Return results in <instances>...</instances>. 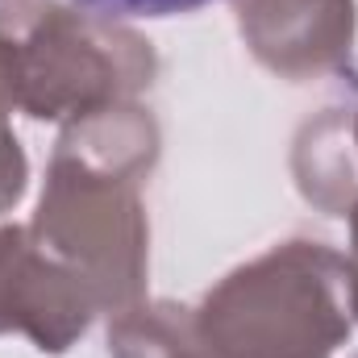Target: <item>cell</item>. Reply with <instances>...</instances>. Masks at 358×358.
Instances as JSON below:
<instances>
[{
	"instance_id": "12",
	"label": "cell",
	"mask_w": 358,
	"mask_h": 358,
	"mask_svg": "<svg viewBox=\"0 0 358 358\" xmlns=\"http://www.w3.org/2000/svg\"><path fill=\"white\" fill-rule=\"evenodd\" d=\"M350 358H358V355H350Z\"/></svg>"
},
{
	"instance_id": "8",
	"label": "cell",
	"mask_w": 358,
	"mask_h": 358,
	"mask_svg": "<svg viewBox=\"0 0 358 358\" xmlns=\"http://www.w3.org/2000/svg\"><path fill=\"white\" fill-rule=\"evenodd\" d=\"M13 113H17V100H13V80H8V67H4V55H0V217L13 213L29 187V159L13 134Z\"/></svg>"
},
{
	"instance_id": "5",
	"label": "cell",
	"mask_w": 358,
	"mask_h": 358,
	"mask_svg": "<svg viewBox=\"0 0 358 358\" xmlns=\"http://www.w3.org/2000/svg\"><path fill=\"white\" fill-rule=\"evenodd\" d=\"M234 21L255 63L287 84L350 71L358 38L355 0H234Z\"/></svg>"
},
{
	"instance_id": "7",
	"label": "cell",
	"mask_w": 358,
	"mask_h": 358,
	"mask_svg": "<svg viewBox=\"0 0 358 358\" xmlns=\"http://www.w3.org/2000/svg\"><path fill=\"white\" fill-rule=\"evenodd\" d=\"M108 358H221L196 317V304L138 300L108 313Z\"/></svg>"
},
{
	"instance_id": "6",
	"label": "cell",
	"mask_w": 358,
	"mask_h": 358,
	"mask_svg": "<svg viewBox=\"0 0 358 358\" xmlns=\"http://www.w3.org/2000/svg\"><path fill=\"white\" fill-rule=\"evenodd\" d=\"M350 104H329L296 129L292 179L296 192L325 217H346L358 204V155L350 142Z\"/></svg>"
},
{
	"instance_id": "3",
	"label": "cell",
	"mask_w": 358,
	"mask_h": 358,
	"mask_svg": "<svg viewBox=\"0 0 358 358\" xmlns=\"http://www.w3.org/2000/svg\"><path fill=\"white\" fill-rule=\"evenodd\" d=\"M221 358H334L355 329L346 255L287 238L221 275L196 304Z\"/></svg>"
},
{
	"instance_id": "9",
	"label": "cell",
	"mask_w": 358,
	"mask_h": 358,
	"mask_svg": "<svg viewBox=\"0 0 358 358\" xmlns=\"http://www.w3.org/2000/svg\"><path fill=\"white\" fill-rule=\"evenodd\" d=\"M80 8H92L100 17H113V21H163V17H183V13H200L217 0H71Z\"/></svg>"
},
{
	"instance_id": "2",
	"label": "cell",
	"mask_w": 358,
	"mask_h": 358,
	"mask_svg": "<svg viewBox=\"0 0 358 358\" xmlns=\"http://www.w3.org/2000/svg\"><path fill=\"white\" fill-rule=\"evenodd\" d=\"M0 42L13 71L17 113L71 125L100 108L138 100L159 80V55L129 21L71 0H4Z\"/></svg>"
},
{
	"instance_id": "1",
	"label": "cell",
	"mask_w": 358,
	"mask_h": 358,
	"mask_svg": "<svg viewBox=\"0 0 358 358\" xmlns=\"http://www.w3.org/2000/svg\"><path fill=\"white\" fill-rule=\"evenodd\" d=\"M159 155V121L138 100L63 125L50 150L29 234L42 250L88 279L100 313H121L146 300V183Z\"/></svg>"
},
{
	"instance_id": "4",
	"label": "cell",
	"mask_w": 358,
	"mask_h": 358,
	"mask_svg": "<svg viewBox=\"0 0 358 358\" xmlns=\"http://www.w3.org/2000/svg\"><path fill=\"white\" fill-rule=\"evenodd\" d=\"M100 300L88 279L38 246L29 225H0V334L67 355L92 329Z\"/></svg>"
},
{
	"instance_id": "13",
	"label": "cell",
	"mask_w": 358,
	"mask_h": 358,
	"mask_svg": "<svg viewBox=\"0 0 358 358\" xmlns=\"http://www.w3.org/2000/svg\"><path fill=\"white\" fill-rule=\"evenodd\" d=\"M0 4H4V0H0Z\"/></svg>"
},
{
	"instance_id": "10",
	"label": "cell",
	"mask_w": 358,
	"mask_h": 358,
	"mask_svg": "<svg viewBox=\"0 0 358 358\" xmlns=\"http://www.w3.org/2000/svg\"><path fill=\"white\" fill-rule=\"evenodd\" d=\"M350 221V250H346V283H350V313L358 321V204L346 213Z\"/></svg>"
},
{
	"instance_id": "11",
	"label": "cell",
	"mask_w": 358,
	"mask_h": 358,
	"mask_svg": "<svg viewBox=\"0 0 358 358\" xmlns=\"http://www.w3.org/2000/svg\"><path fill=\"white\" fill-rule=\"evenodd\" d=\"M346 121H350V142H355V155H358V104H350Z\"/></svg>"
}]
</instances>
